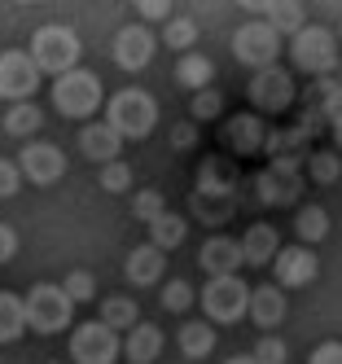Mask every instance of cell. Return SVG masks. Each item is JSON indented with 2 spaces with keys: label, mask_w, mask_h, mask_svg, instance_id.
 <instances>
[{
  "label": "cell",
  "mask_w": 342,
  "mask_h": 364,
  "mask_svg": "<svg viewBox=\"0 0 342 364\" xmlns=\"http://www.w3.org/2000/svg\"><path fill=\"white\" fill-rule=\"evenodd\" d=\"M329 132H333V149H342V114L329 123Z\"/></svg>",
  "instance_id": "obj_44"
},
{
  "label": "cell",
  "mask_w": 342,
  "mask_h": 364,
  "mask_svg": "<svg viewBox=\"0 0 342 364\" xmlns=\"http://www.w3.org/2000/svg\"><path fill=\"white\" fill-rule=\"evenodd\" d=\"M268 132H272V127L263 123V114H233V119L224 123L220 141H224L228 154H237V159H250V154H263V149H268Z\"/></svg>",
  "instance_id": "obj_15"
},
{
  "label": "cell",
  "mask_w": 342,
  "mask_h": 364,
  "mask_svg": "<svg viewBox=\"0 0 342 364\" xmlns=\"http://www.w3.org/2000/svg\"><path fill=\"white\" fill-rule=\"evenodd\" d=\"M246 97H250V106L259 114H285L289 106H294L299 88H294V75H289L285 66H268V70H255Z\"/></svg>",
  "instance_id": "obj_8"
},
{
  "label": "cell",
  "mask_w": 342,
  "mask_h": 364,
  "mask_svg": "<svg viewBox=\"0 0 342 364\" xmlns=\"http://www.w3.org/2000/svg\"><path fill=\"white\" fill-rule=\"evenodd\" d=\"M158 44L176 48L180 58H184V53H193V44H198V22H193V18H184V14H176L167 27H163V40H158Z\"/></svg>",
  "instance_id": "obj_31"
},
{
  "label": "cell",
  "mask_w": 342,
  "mask_h": 364,
  "mask_svg": "<svg viewBox=\"0 0 342 364\" xmlns=\"http://www.w3.org/2000/svg\"><path fill=\"white\" fill-rule=\"evenodd\" d=\"M224 364H259L255 355H233V360H224Z\"/></svg>",
  "instance_id": "obj_45"
},
{
  "label": "cell",
  "mask_w": 342,
  "mask_h": 364,
  "mask_svg": "<svg viewBox=\"0 0 342 364\" xmlns=\"http://www.w3.org/2000/svg\"><path fill=\"white\" fill-rule=\"evenodd\" d=\"M289 48V62H294V70L303 75H333L338 70V40L329 27H316V22H307V27L285 44Z\"/></svg>",
  "instance_id": "obj_6"
},
{
  "label": "cell",
  "mask_w": 342,
  "mask_h": 364,
  "mask_svg": "<svg viewBox=\"0 0 342 364\" xmlns=\"http://www.w3.org/2000/svg\"><path fill=\"white\" fill-rule=\"evenodd\" d=\"M119 355H123V338L110 325H101V321L75 325V333H70V360L75 364H114Z\"/></svg>",
  "instance_id": "obj_9"
},
{
  "label": "cell",
  "mask_w": 342,
  "mask_h": 364,
  "mask_svg": "<svg viewBox=\"0 0 342 364\" xmlns=\"http://www.w3.org/2000/svg\"><path fill=\"white\" fill-rule=\"evenodd\" d=\"M307 364H342V343L338 338H329V343H321L311 355H307Z\"/></svg>",
  "instance_id": "obj_42"
},
{
  "label": "cell",
  "mask_w": 342,
  "mask_h": 364,
  "mask_svg": "<svg viewBox=\"0 0 342 364\" xmlns=\"http://www.w3.org/2000/svg\"><path fill=\"white\" fill-rule=\"evenodd\" d=\"M281 48H285V40H281L263 18H250V22H242V27L233 31V58L242 62V66H250V70L277 66Z\"/></svg>",
  "instance_id": "obj_7"
},
{
  "label": "cell",
  "mask_w": 342,
  "mask_h": 364,
  "mask_svg": "<svg viewBox=\"0 0 342 364\" xmlns=\"http://www.w3.org/2000/svg\"><path fill=\"white\" fill-rule=\"evenodd\" d=\"M26 185L18 159H0V198H18V189Z\"/></svg>",
  "instance_id": "obj_39"
},
{
  "label": "cell",
  "mask_w": 342,
  "mask_h": 364,
  "mask_svg": "<svg viewBox=\"0 0 342 364\" xmlns=\"http://www.w3.org/2000/svg\"><path fill=\"white\" fill-rule=\"evenodd\" d=\"M210 80H215V62H210L206 53H198V48L176 62V84H180V88L202 92V88H210Z\"/></svg>",
  "instance_id": "obj_25"
},
{
  "label": "cell",
  "mask_w": 342,
  "mask_h": 364,
  "mask_svg": "<svg viewBox=\"0 0 342 364\" xmlns=\"http://www.w3.org/2000/svg\"><path fill=\"white\" fill-rule=\"evenodd\" d=\"M62 290H66L70 303H92V299H97V277H92L88 268H70L66 281H62Z\"/></svg>",
  "instance_id": "obj_35"
},
{
  "label": "cell",
  "mask_w": 342,
  "mask_h": 364,
  "mask_svg": "<svg viewBox=\"0 0 342 364\" xmlns=\"http://www.w3.org/2000/svg\"><path fill=\"white\" fill-rule=\"evenodd\" d=\"M193 299H198V294H193V285H189V281H180V277H171V281L163 285V307L176 311V316H180V311H189Z\"/></svg>",
  "instance_id": "obj_37"
},
{
  "label": "cell",
  "mask_w": 342,
  "mask_h": 364,
  "mask_svg": "<svg viewBox=\"0 0 342 364\" xmlns=\"http://www.w3.org/2000/svg\"><path fill=\"white\" fill-rule=\"evenodd\" d=\"M220 114H224V92L215 84L193 92V101H189V119L193 123H210V119H220Z\"/></svg>",
  "instance_id": "obj_33"
},
{
  "label": "cell",
  "mask_w": 342,
  "mask_h": 364,
  "mask_svg": "<svg viewBox=\"0 0 342 364\" xmlns=\"http://www.w3.org/2000/svg\"><path fill=\"white\" fill-rule=\"evenodd\" d=\"M250 325H259L263 333H272L285 321V290L281 285H250Z\"/></svg>",
  "instance_id": "obj_18"
},
{
  "label": "cell",
  "mask_w": 342,
  "mask_h": 364,
  "mask_svg": "<svg viewBox=\"0 0 342 364\" xmlns=\"http://www.w3.org/2000/svg\"><path fill=\"white\" fill-rule=\"evenodd\" d=\"M132 215H137V220L149 228L158 215H167V198L158 193V189H141V193H132Z\"/></svg>",
  "instance_id": "obj_34"
},
{
  "label": "cell",
  "mask_w": 342,
  "mask_h": 364,
  "mask_svg": "<svg viewBox=\"0 0 342 364\" xmlns=\"http://www.w3.org/2000/svg\"><path fill=\"white\" fill-rule=\"evenodd\" d=\"M338 44H342V22H338Z\"/></svg>",
  "instance_id": "obj_46"
},
{
  "label": "cell",
  "mask_w": 342,
  "mask_h": 364,
  "mask_svg": "<svg viewBox=\"0 0 342 364\" xmlns=\"http://www.w3.org/2000/svg\"><path fill=\"white\" fill-rule=\"evenodd\" d=\"M233 185H237V167L228 159H206L198 167V198L233 202Z\"/></svg>",
  "instance_id": "obj_21"
},
{
  "label": "cell",
  "mask_w": 342,
  "mask_h": 364,
  "mask_svg": "<svg viewBox=\"0 0 342 364\" xmlns=\"http://www.w3.org/2000/svg\"><path fill=\"white\" fill-rule=\"evenodd\" d=\"M22 307H26V329H31V333H44V338L62 333V329L70 325V316H75V303L66 299L62 285H53V281L31 285V290H26V299H22Z\"/></svg>",
  "instance_id": "obj_4"
},
{
  "label": "cell",
  "mask_w": 342,
  "mask_h": 364,
  "mask_svg": "<svg viewBox=\"0 0 342 364\" xmlns=\"http://www.w3.org/2000/svg\"><path fill=\"white\" fill-rule=\"evenodd\" d=\"M53 364H58V360H53Z\"/></svg>",
  "instance_id": "obj_47"
},
{
  "label": "cell",
  "mask_w": 342,
  "mask_h": 364,
  "mask_svg": "<svg viewBox=\"0 0 342 364\" xmlns=\"http://www.w3.org/2000/svg\"><path fill=\"white\" fill-rule=\"evenodd\" d=\"M198 264H202L206 277H237V272L246 268L242 242H237V237H224V232H215V237H206V242H202Z\"/></svg>",
  "instance_id": "obj_16"
},
{
  "label": "cell",
  "mask_w": 342,
  "mask_h": 364,
  "mask_svg": "<svg viewBox=\"0 0 342 364\" xmlns=\"http://www.w3.org/2000/svg\"><path fill=\"white\" fill-rule=\"evenodd\" d=\"M22 333H26V307H22V299L0 290V347L18 343Z\"/></svg>",
  "instance_id": "obj_28"
},
{
  "label": "cell",
  "mask_w": 342,
  "mask_h": 364,
  "mask_svg": "<svg viewBox=\"0 0 342 364\" xmlns=\"http://www.w3.org/2000/svg\"><path fill=\"white\" fill-rule=\"evenodd\" d=\"M299 163H289V159H277L268 171H259L255 180V193L263 206H294L299 202Z\"/></svg>",
  "instance_id": "obj_14"
},
{
  "label": "cell",
  "mask_w": 342,
  "mask_h": 364,
  "mask_svg": "<svg viewBox=\"0 0 342 364\" xmlns=\"http://www.w3.org/2000/svg\"><path fill=\"white\" fill-rule=\"evenodd\" d=\"M294 232H299V246H321L325 237H329V211L325 206H316V202H307V206H299V215H294Z\"/></svg>",
  "instance_id": "obj_27"
},
{
  "label": "cell",
  "mask_w": 342,
  "mask_h": 364,
  "mask_svg": "<svg viewBox=\"0 0 342 364\" xmlns=\"http://www.w3.org/2000/svg\"><path fill=\"white\" fill-rule=\"evenodd\" d=\"M250 9H263V22L285 40H294L303 27H307V9L299 5V0H272V5H250Z\"/></svg>",
  "instance_id": "obj_23"
},
{
  "label": "cell",
  "mask_w": 342,
  "mask_h": 364,
  "mask_svg": "<svg viewBox=\"0 0 342 364\" xmlns=\"http://www.w3.org/2000/svg\"><path fill=\"white\" fill-rule=\"evenodd\" d=\"M18 255V228L14 224H0V264H9Z\"/></svg>",
  "instance_id": "obj_43"
},
{
  "label": "cell",
  "mask_w": 342,
  "mask_h": 364,
  "mask_svg": "<svg viewBox=\"0 0 342 364\" xmlns=\"http://www.w3.org/2000/svg\"><path fill=\"white\" fill-rule=\"evenodd\" d=\"M40 123H44V114H40L36 101H18V106L5 110V136L26 141V136H36V132H40Z\"/></svg>",
  "instance_id": "obj_29"
},
{
  "label": "cell",
  "mask_w": 342,
  "mask_h": 364,
  "mask_svg": "<svg viewBox=\"0 0 342 364\" xmlns=\"http://www.w3.org/2000/svg\"><path fill=\"white\" fill-rule=\"evenodd\" d=\"M123 277H127L132 285H141V290H145V285H158V281L167 277V255L158 250V246H149V242L137 246V250H127Z\"/></svg>",
  "instance_id": "obj_19"
},
{
  "label": "cell",
  "mask_w": 342,
  "mask_h": 364,
  "mask_svg": "<svg viewBox=\"0 0 342 364\" xmlns=\"http://www.w3.org/2000/svg\"><path fill=\"white\" fill-rule=\"evenodd\" d=\"M316 277H321V259H316V250H307L299 242L281 246V255L272 259V285H281V290H303Z\"/></svg>",
  "instance_id": "obj_13"
},
{
  "label": "cell",
  "mask_w": 342,
  "mask_h": 364,
  "mask_svg": "<svg viewBox=\"0 0 342 364\" xmlns=\"http://www.w3.org/2000/svg\"><path fill=\"white\" fill-rule=\"evenodd\" d=\"M250 355L259 364H285L289 360V347H285V338H277V333H259V343H255Z\"/></svg>",
  "instance_id": "obj_38"
},
{
  "label": "cell",
  "mask_w": 342,
  "mask_h": 364,
  "mask_svg": "<svg viewBox=\"0 0 342 364\" xmlns=\"http://www.w3.org/2000/svg\"><path fill=\"white\" fill-rule=\"evenodd\" d=\"M198 145V123L193 119H184L171 127V149H193Z\"/></svg>",
  "instance_id": "obj_41"
},
{
  "label": "cell",
  "mask_w": 342,
  "mask_h": 364,
  "mask_svg": "<svg viewBox=\"0 0 342 364\" xmlns=\"http://www.w3.org/2000/svg\"><path fill=\"white\" fill-rule=\"evenodd\" d=\"M119 149H123V136L105 119H92V123L79 127V154H84L88 163H97V167L119 163Z\"/></svg>",
  "instance_id": "obj_17"
},
{
  "label": "cell",
  "mask_w": 342,
  "mask_h": 364,
  "mask_svg": "<svg viewBox=\"0 0 342 364\" xmlns=\"http://www.w3.org/2000/svg\"><path fill=\"white\" fill-rule=\"evenodd\" d=\"M105 106V88H101V80L92 70H66V75H58L53 80V110L58 114H66V119H88L92 123V114Z\"/></svg>",
  "instance_id": "obj_3"
},
{
  "label": "cell",
  "mask_w": 342,
  "mask_h": 364,
  "mask_svg": "<svg viewBox=\"0 0 342 364\" xmlns=\"http://www.w3.org/2000/svg\"><path fill=\"white\" fill-rule=\"evenodd\" d=\"M18 167H22V180L26 185H58V180L66 176V154L53 145V141H26L22 154H18Z\"/></svg>",
  "instance_id": "obj_12"
},
{
  "label": "cell",
  "mask_w": 342,
  "mask_h": 364,
  "mask_svg": "<svg viewBox=\"0 0 342 364\" xmlns=\"http://www.w3.org/2000/svg\"><path fill=\"white\" fill-rule=\"evenodd\" d=\"M184 232H189V220L184 215H176V211H167V215H158L154 224H149V246H158V250H176L180 242H184Z\"/></svg>",
  "instance_id": "obj_30"
},
{
  "label": "cell",
  "mask_w": 342,
  "mask_h": 364,
  "mask_svg": "<svg viewBox=\"0 0 342 364\" xmlns=\"http://www.w3.org/2000/svg\"><path fill=\"white\" fill-rule=\"evenodd\" d=\"M105 123H110L123 141H145L158 127V101L145 88H119L105 101Z\"/></svg>",
  "instance_id": "obj_2"
},
{
  "label": "cell",
  "mask_w": 342,
  "mask_h": 364,
  "mask_svg": "<svg viewBox=\"0 0 342 364\" xmlns=\"http://www.w3.org/2000/svg\"><path fill=\"white\" fill-rule=\"evenodd\" d=\"M281 255V237L272 224H250L242 237V259L250 268H272V259Z\"/></svg>",
  "instance_id": "obj_22"
},
{
  "label": "cell",
  "mask_w": 342,
  "mask_h": 364,
  "mask_svg": "<svg viewBox=\"0 0 342 364\" xmlns=\"http://www.w3.org/2000/svg\"><path fill=\"white\" fill-rule=\"evenodd\" d=\"M97 185L105 189V193H127L132 189V167L119 159V163H105L101 171H97Z\"/></svg>",
  "instance_id": "obj_36"
},
{
  "label": "cell",
  "mask_w": 342,
  "mask_h": 364,
  "mask_svg": "<svg viewBox=\"0 0 342 364\" xmlns=\"http://www.w3.org/2000/svg\"><path fill=\"white\" fill-rule=\"evenodd\" d=\"M176 347L184 360H206L215 351V325L210 321H184L180 333H176Z\"/></svg>",
  "instance_id": "obj_24"
},
{
  "label": "cell",
  "mask_w": 342,
  "mask_h": 364,
  "mask_svg": "<svg viewBox=\"0 0 342 364\" xmlns=\"http://www.w3.org/2000/svg\"><path fill=\"white\" fill-rule=\"evenodd\" d=\"M36 88H40V66L31 62V53L26 48H5L0 53V101L18 106V101H31Z\"/></svg>",
  "instance_id": "obj_10"
},
{
  "label": "cell",
  "mask_w": 342,
  "mask_h": 364,
  "mask_svg": "<svg viewBox=\"0 0 342 364\" xmlns=\"http://www.w3.org/2000/svg\"><path fill=\"white\" fill-rule=\"evenodd\" d=\"M198 303L210 325H237L250 311V285L242 277H206Z\"/></svg>",
  "instance_id": "obj_5"
},
{
  "label": "cell",
  "mask_w": 342,
  "mask_h": 364,
  "mask_svg": "<svg viewBox=\"0 0 342 364\" xmlns=\"http://www.w3.org/2000/svg\"><path fill=\"white\" fill-rule=\"evenodd\" d=\"M101 325H110L114 333H132L141 325V307L137 299H127V294H110V299H101Z\"/></svg>",
  "instance_id": "obj_26"
},
{
  "label": "cell",
  "mask_w": 342,
  "mask_h": 364,
  "mask_svg": "<svg viewBox=\"0 0 342 364\" xmlns=\"http://www.w3.org/2000/svg\"><path fill=\"white\" fill-rule=\"evenodd\" d=\"M31 62L40 66V75H66V70H79V58H84V44L79 36L66 27V22H44L31 36Z\"/></svg>",
  "instance_id": "obj_1"
},
{
  "label": "cell",
  "mask_w": 342,
  "mask_h": 364,
  "mask_svg": "<svg viewBox=\"0 0 342 364\" xmlns=\"http://www.w3.org/2000/svg\"><path fill=\"white\" fill-rule=\"evenodd\" d=\"M163 347H167V333L158 329V325H149V321H141L132 333H123V355H127V364H154L158 355H163Z\"/></svg>",
  "instance_id": "obj_20"
},
{
  "label": "cell",
  "mask_w": 342,
  "mask_h": 364,
  "mask_svg": "<svg viewBox=\"0 0 342 364\" xmlns=\"http://www.w3.org/2000/svg\"><path fill=\"white\" fill-rule=\"evenodd\" d=\"M171 9H176L171 0H141V5H137V14H141V22H145V27H149V22H163V27H167V22L176 18Z\"/></svg>",
  "instance_id": "obj_40"
},
{
  "label": "cell",
  "mask_w": 342,
  "mask_h": 364,
  "mask_svg": "<svg viewBox=\"0 0 342 364\" xmlns=\"http://www.w3.org/2000/svg\"><path fill=\"white\" fill-rule=\"evenodd\" d=\"M154 53H158V36L145 27V22H127V27H119L114 40H110V58H114V66L127 70V75L145 70V66L154 62Z\"/></svg>",
  "instance_id": "obj_11"
},
{
  "label": "cell",
  "mask_w": 342,
  "mask_h": 364,
  "mask_svg": "<svg viewBox=\"0 0 342 364\" xmlns=\"http://www.w3.org/2000/svg\"><path fill=\"white\" fill-rule=\"evenodd\" d=\"M338 176H342L338 149H311L307 154V180H311V185H333Z\"/></svg>",
  "instance_id": "obj_32"
}]
</instances>
